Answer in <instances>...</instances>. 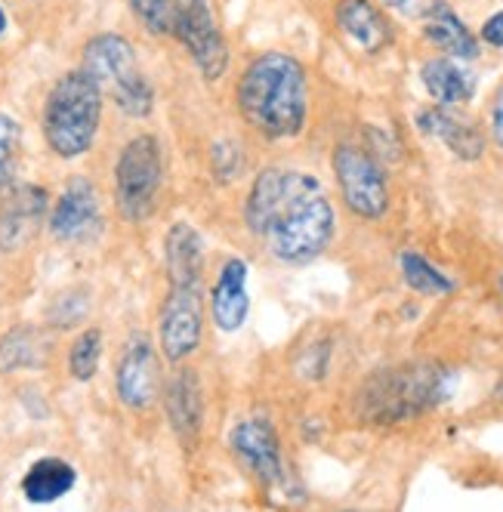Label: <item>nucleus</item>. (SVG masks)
<instances>
[{"label":"nucleus","instance_id":"nucleus-1","mask_svg":"<svg viewBox=\"0 0 503 512\" xmlns=\"http://www.w3.org/2000/svg\"><path fill=\"white\" fill-rule=\"evenodd\" d=\"M244 223L284 266H306L328 250L337 232L325 186L300 170L257 173L244 201Z\"/></svg>","mask_w":503,"mask_h":512},{"label":"nucleus","instance_id":"nucleus-2","mask_svg":"<svg viewBox=\"0 0 503 512\" xmlns=\"http://www.w3.org/2000/svg\"><path fill=\"white\" fill-rule=\"evenodd\" d=\"M244 121L266 139H294L309 118L306 68L291 53H263L244 68L235 90Z\"/></svg>","mask_w":503,"mask_h":512},{"label":"nucleus","instance_id":"nucleus-3","mask_svg":"<svg viewBox=\"0 0 503 512\" xmlns=\"http://www.w3.org/2000/svg\"><path fill=\"white\" fill-rule=\"evenodd\" d=\"M451 389V371L436 361H408L371 374L355 395V411L371 426H392L439 408Z\"/></svg>","mask_w":503,"mask_h":512},{"label":"nucleus","instance_id":"nucleus-4","mask_svg":"<svg viewBox=\"0 0 503 512\" xmlns=\"http://www.w3.org/2000/svg\"><path fill=\"white\" fill-rule=\"evenodd\" d=\"M102 124V93L84 68L65 71L44 102V139L62 161L87 155Z\"/></svg>","mask_w":503,"mask_h":512},{"label":"nucleus","instance_id":"nucleus-5","mask_svg":"<svg viewBox=\"0 0 503 512\" xmlns=\"http://www.w3.org/2000/svg\"><path fill=\"white\" fill-rule=\"evenodd\" d=\"M102 96H109L121 115L127 118H149L155 108V90L139 71V59L133 44L118 31H102L87 41L84 65Z\"/></svg>","mask_w":503,"mask_h":512},{"label":"nucleus","instance_id":"nucleus-6","mask_svg":"<svg viewBox=\"0 0 503 512\" xmlns=\"http://www.w3.org/2000/svg\"><path fill=\"white\" fill-rule=\"evenodd\" d=\"M164 186V152L152 133L133 136L115 164V204L127 223H142L155 213Z\"/></svg>","mask_w":503,"mask_h":512},{"label":"nucleus","instance_id":"nucleus-7","mask_svg":"<svg viewBox=\"0 0 503 512\" xmlns=\"http://www.w3.org/2000/svg\"><path fill=\"white\" fill-rule=\"evenodd\" d=\"M173 38L186 47L204 81H220L229 68V47L210 0H173Z\"/></svg>","mask_w":503,"mask_h":512},{"label":"nucleus","instance_id":"nucleus-8","mask_svg":"<svg viewBox=\"0 0 503 512\" xmlns=\"http://www.w3.org/2000/svg\"><path fill=\"white\" fill-rule=\"evenodd\" d=\"M334 176L346 207L362 219H380L389 210V182L374 152L343 142L334 149Z\"/></svg>","mask_w":503,"mask_h":512},{"label":"nucleus","instance_id":"nucleus-9","mask_svg":"<svg viewBox=\"0 0 503 512\" xmlns=\"http://www.w3.org/2000/svg\"><path fill=\"white\" fill-rule=\"evenodd\" d=\"M204 337L201 284H176L167 290L158 315V343L170 364L186 361Z\"/></svg>","mask_w":503,"mask_h":512},{"label":"nucleus","instance_id":"nucleus-10","mask_svg":"<svg viewBox=\"0 0 503 512\" xmlns=\"http://www.w3.org/2000/svg\"><path fill=\"white\" fill-rule=\"evenodd\" d=\"M229 448H232L235 460L254 475L260 488L272 491V488L287 485L281 445H278V435L269 420L250 417V420L235 423V429L229 435Z\"/></svg>","mask_w":503,"mask_h":512},{"label":"nucleus","instance_id":"nucleus-11","mask_svg":"<svg viewBox=\"0 0 503 512\" xmlns=\"http://www.w3.org/2000/svg\"><path fill=\"white\" fill-rule=\"evenodd\" d=\"M50 216V195L41 186H10L0 195V253H19L38 238Z\"/></svg>","mask_w":503,"mask_h":512},{"label":"nucleus","instance_id":"nucleus-12","mask_svg":"<svg viewBox=\"0 0 503 512\" xmlns=\"http://www.w3.org/2000/svg\"><path fill=\"white\" fill-rule=\"evenodd\" d=\"M115 389L121 405L130 411H149L161 395L158 355L146 334H133L118 358Z\"/></svg>","mask_w":503,"mask_h":512},{"label":"nucleus","instance_id":"nucleus-13","mask_svg":"<svg viewBox=\"0 0 503 512\" xmlns=\"http://www.w3.org/2000/svg\"><path fill=\"white\" fill-rule=\"evenodd\" d=\"M102 226L99 192L87 176H71L65 182L62 195L50 207V235L56 241L75 244L87 241Z\"/></svg>","mask_w":503,"mask_h":512},{"label":"nucleus","instance_id":"nucleus-14","mask_svg":"<svg viewBox=\"0 0 503 512\" xmlns=\"http://www.w3.org/2000/svg\"><path fill=\"white\" fill-rule=\"evenodd\" d=\"M164 411H167L173 435L179 438V445L186 451H195L201 438V423H204V395H201V383L195 371L183 368L167 380Z\"/></svg>","mask_w":503,"mask_h":512},{"label":"nucleus","instance_id":"nucleus-15","mask_svg":"<svg viewBox=\"0 0 503 512\" xmlns=\"http://www.w3.org/2000/svg\"><path fill=\"white\" fill-rule=\"evenodd\" d=\"M210 315L217 331L238 334L247 315H250V297H247V263L241 256H229L217 272V284L210 290Z\"/></svg>","mask_w":503,"mask_h":512},{"label":"nucleus","instance_id":"nucleus-16","mask_svg":"<svg viewBox=\"0 0 503 512\" xmlns=\"http://www.w3.org/2000/svg\"><path fill=\"white\" fill-rule=\"evenodd\" d=\"M417 127H420V133L445 142L460 161H479L485 152V136L479 133V127L457 118L445 105L423 108V112L417 115Z\"/></svg>","mask_w":503,"mask_h":512},{"label":"nucleus","instance_id":"nucleus-17","mask_svg":"<svg viewBox=\"0 0 503 512\" xmlns=\"http://www.w3.org/2000/svg\"><path fill=\"white\" fill-rule=\"evenodd\" d=\"M164 272L170 287L201 284L204 278V241L195 226L176 223L164 235Z\"/></svg>","mask_w":503,"mask_h":512},{"label":"nucleus","instance_id":"nucleus-18","mask_svg":"<svg viewBox=\"0 0 503 512\" xmlns=\"http://www.w3.org/2000/svg\"><path fill=\"white\" fill-rule=\"evenodd\" d=\"M423 34H426L429 44L439 47L451 59L473 62L479 56L476 34L466 28V22L451 10V4H442V0L423 13Z\"/></svg>","mask_w":503,"mask_h":512},{"label":"nucleus","instance_id":"nucleus-19","mask_svg":"<svg viewBox=\"0 0 503 512\" xmlns=\"http://www.w3.org/2000/svg\"><path fill=\"white\" fill-rule=\"evenodd\" d=\"M50 337L41 327L19 324L0 337V374L38 371L50 361Z\"/></svg>","mask_w":503,"mask_h":512},{"label":"nucleus","instance_id":"nucleus-20","mask_svg":"<svg viewBox=\"0 0 503 512\" xmlns=\"http://www.w3.org/2000/svg\"><path fill=\"white\" fill-rule=\"evenodd\" d=\"M420 81H423L426 93L445 108L470 102L473 93H476V78L451 56L426 59L423 68H420Z\"/></svg>","mask_w":503,"mask_h":512},{"label":"nucleus","instance_id":"nucleus-21","mask_svg":"<svg viewBox=\"0 0 503 512\" xmlns=\"http://www.w3.org/2000/svg\"><path fill=\"white\" fill-rule=\"evenodd\" d=\"M78 482V472L62 457H41L22 475V494L34 506H50L62 500Z\"/></svg>","mask_w":503,"mask_h":512},{"label":"nucleus","instance_id":"nucleus-22","mask_svg":"<svg viewBox=\"0 0 503 512\" xmlns=\"http://www.w3.org/2000/svg\"><path fill=\"white\" fill-rule=\"evenodd\" d=\"M337 25L343 28V34H349V38L368 53L383 50L392 38L386 16L371 4V0H340Z\"/></svg>","mask_w":503,"mask_h":512},{"label":"nucleus","instance_id":"nucleus-23","mask_svg":"<svg viewBox=\"0 0 503 512\" xmlns=\"http://www.w3.org/2000/svg\"><path fill=\"white\" fill-rule=\"evenodd\" d=\"M399 269H402V278L411 290H417V294L423 297H445L451 294V290L457 287L445 272H439L433 263L426 260L423 253L417 250H405L399 256Z\"/></svg>","mask_w":503,"mask_h":512},{"label":"nucleus","instance_id":"nucleus-24","mask_svg":"<svg viewBox=\"0 0 503 512\" xmlns=\"http://www.w3.org/2000/svg\"><path fill=\"white\" fill-rule=\"evenodd\" d=\"M99 361H102V331L99 327H87L68 349V371L78 383H90L99 371Z\"/></svg>","mask_w":503,"mask_h":512},{"label":"nucleus","instance_id":"nucleus-25","mask_svg":"<svg viewBox=\"0 0 503 512\" xmlns=\"http://www.w3.org/2000/svg\"><path fill=\"white\" fill-rule=\"evenodd\" d=\"M19 149H22L19 121L10 118L7 112H0V195H4L13 186V179H16Z\"/></svg>","mask_w":503,"mask_h":512},{"label":"nucleus","instance_id":"nucleus-26","mask_svg":"<svg viewBox=\"0 0 503 512\" xmlns=\"http://www.w3.org/2000/svg\"><path fill=\"white\" fill-rule=\"evenodd\" d=\"M90 309V294L81 287H71V290H62V294L53 300L50 306V324L59 327V331H68V327H75L84 321Z\"/></svg>","mask_w":503,"mask_h":512},{"label":"nucleus","instance_id":"nucleus-27","mask_svg":"<svg viewBox=\"0 0 503 512\" xmlns=\"http://www.w3.org/2000/svg\"><path fill=\"white\" fill-rule=\"evenodd\" d=\"M136 22L155 38L173 31V0H127Z\"/></svg>","mask_w":503,"mask_h":512},{"label":"nucleus","instance_id":"nucleus-28","mask_svg":"<svg viewBox=\"0 0 503 512\" xmlns=\"http://www.w3.org/2000/svg\"><path fill=\"white\" fill-rule=\"evenodd\" d=\"M210 164H213V173H217L223 182H232L235 176H241L244 170V152L238 149L235 142H217L210 152Z\"/></svg>","mask_w":503,"mask_h":512},{"label":"nucleus","instance_id":"nucleus-29","mask_svg":"<svg viewBox=\"0 0 503 512\" xmlns=\"http://www.w3.org/2000/svg\"><path fill=\"white\" fill-rule=\"evenodd\" d=\"M488 121H491V136H494V142L503 149V84L497 87V93H494V99H491Z\"/></svg>","mask_w":503,"mask_h":512},{"label":"nucleus","instance_id":"nucleus-30","mask_svg":"<svg viewBox=\"0 0 503 512\" xmlns=\"http://www.w3.org/2000/svg\"><path fill=\"white\" fill-rule=\"evenodd\" d=\"M479 38H482L485 44H491V47L503 50V10H500V13H494V16L482 25Z\"/></svg>","mask_w":503,"mask_h":512},{"label":"nucleus","instance_id":"nucleus-31","mask_svg":"<svg viewBox=\"0 0 503 512\" xmlns=\"http://www.w3.org/2000/svg\"><path fill=\"white\" fill-rule=\"evenodd\" d=\"M383 7H392V10H402V7H408L411 0H380Z\"/></svg>","mask_w":503,"mask_h":512},{"label":"nucleus","instance_id":"nucleus-32","mask_svg":"<svg viewBox=\"0 0 503 512\" xmlns=\"http://www.w3.org/2000/svg\"><path fill=\"white\" fill-rule=\"evenodd\" d=\"M7 31V13H4V7H0V34Z\"/></svg>","mask_w":503,"mask_h":512},{"label":"nucleus","instance_id":"nucleus-33","mask_svg":"<svg viewBox=\"0 0 503 512\" xmlns=\"http://www.w3.org/2000/svg\"><path fill=\"white\" fill-rule=\"evenodd\" d=\"M497 398L503 401V377H500V383H497Z\"/></svg>","mask_w":503,"mask_h":512},{"label":"nucleus","instance_id":"nucleus-34","mask_svg":"<svg viewBox=\"0 0 503 512\" xmlns=\"http://www.w3.org/2000/svg\"><path fill=\"white\" fill-rule=\"evenodd\" d=\"M497 284H500V294H503V275H500V281H497Z\"/></svg>","mask_w":503,"mask_h":512},{"label":"nucleus","instance_id":"nucleus-35","mask_svg":"<svg viewBox=\"0 0 503 512\" xmlns=\"http://www.w3.org/2000/svg\"><path fill=\"white\" fill-rule=\"evenodd\" d=\"M346 512H355V509H346Z\"/></svg>","mask_w":503,"mask_h":512}]
</instances>
